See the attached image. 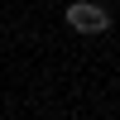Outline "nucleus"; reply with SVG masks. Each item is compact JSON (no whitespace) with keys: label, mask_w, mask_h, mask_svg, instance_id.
<instances>
[{"label":"nucleus","mask_w":120,"mask_h":120,"mask_svg":"<svg viewBox=\"0 0 120 120\" xmlns=\"http://www.w3.org/2000/svg\"><path fill=\"white\" fill-rule=\"evenodd\" d=\"M67 24L77 34H106L111 29V15L101 5H91V0H77V5H67Z\"/></svg>","instance_id":"nucleus-1"}]
</instances>
